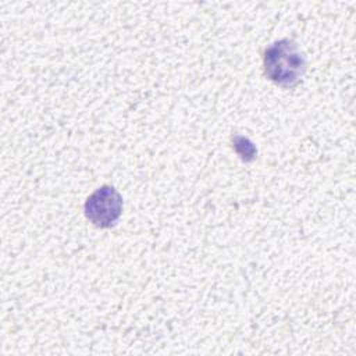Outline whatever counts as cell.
<instances>
[{
    "instance_id": "cell-2",
    "label": "cell",
    "mask_w": 356,
    "mask_h": 356,
    "mask_svg": "<svg viewBox=\"0 0 356 356\" xmlns=\"http://www.w3.org/2000/svg\"><path fill=\"white\" fill-rule=\"evenodd\" d=\"M86 218L99 228H110L115 225L122 213L121 195L108 185L96 189L83 206Z\"/></svg>"
},
{
    "instance_id": "cell-1",
    "label": "cell",
    "mask_w": 356,
    "mask_h": 356,
    "mask_svg": "<svg viewBox=\"0 0 356 356\" xmlns=\"http://www.w3.org/2000/svg\"><path fill=\"white\" fill-rule=\"evenodd\" d=\"M266 76L278 86H295L306 72V58L296 42L281 39L271 43L263 56Z\"/></svg>"
},
{
    "instance_id": "cell-3",
    "label": "cell",
    "mask_w": 356,
    "mask_h": 356,
    "mask_svg": "<svg viewBox=\"0 0 356 356\" xmlns=\"http://www.w3.org/2000/svg\"><path fill=\"white\" fill-rule=\"evenodd\" d=\"M234 147L235 152L243 161H252L257 153L254 145L245 136H235L234 138Z\"/></svg>"
}]
</instances>
